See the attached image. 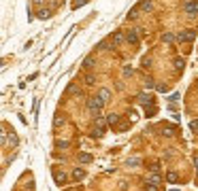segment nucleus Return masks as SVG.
<instances>
[{"mask_svg":"<svg viewBox=\"0 0 198 191\" xmlns=\"http://www.w3.org/2000/svg\"><path fill=\"white\" fill-rule=\"evenodd\" d=\"M196 38V32L194 30H183V32H177L175 34V40L177 43H192Z\"/></svg>","mask_w":198,"mask_h":191,"instance_id":"1","label":"nucleus"},{"mask_svg":"<svg viewBox=\"0 0 198 191\" xmlns=\"http://www.w3.org/2000/svg\"><path fill=\"white\" fill-rule=\"evenodd\" d=\"M87 111L92 113V115H100V111H102V102L98 98H89L87 100Z\"/></svg>","mask_w":198,"mask_h":191,"instance_id":"2","label":"nucleus"},{"mask_svg":"<svg viewBox=\"0 0 198 191\" xmlns=\"http://www.w3.org/2000/svg\"><path fill=\"white\" fill-rule=\"evenodd\" d=\"M183 11L190 17H196L198 15V0H187V2L183 4Z\"/></svg>","mask_w":198,"mask_h":191,"instance_id":"3","label":"nucleus"},{"mask_svg":"<svg viewBox=\"0 0 198 191\" xmlns=\"http://www.w3.org/2000/svg\"><path fill=\"white\" fill-rule=\"evenodd\" d=\"M107 130V121L104 117H96V130H94V136H102Z\"/></svg>","mask_w":198,"mask_h":191,"instance_id":"4","label":"nucleus"},{"mask_svg":"<svg viewBox=\"0 0 198 191\" xmlns=\"http://www.w3.org/2000/svg\"><path fill=\"white\" fill-rule=\"evenodd\" d=\"M53 178H56V183H58V185H64L66 180H68V178H66V174H64V172H60V170L53 172Z\"/></svg>","mask_w":198,"mask_h":191,"instance_id":"5","label":"nucleus"},{"mask_svg":"<svg viewBox=\"0 0 198 191\" xmlns=\"http://www.w3.org/2000/svg\"><path fill=\"white\" fill-rule=\"evenodd\" d=\"M104 121H107V125H111V127H113V125H117V123H119V115L111 113V115H107V119H104Z\"/></svg>","mask_w":198,"mask_h":191,"instance_id":"6","label":"nucleus"},{"mask_svg":"<svg viewBox=\"0 0 198 191\" xmlns=\"http://www.w3.org/2000/svg\"><path fill=\"white\" fill-rule=\"evenodd\" d=\"M109 98H111V92H109V89H107V87H102L100 92H98V100H100L102 104H104V102H107V100H109Z\"/></svg>","mask_w":198,"mask_h":191,"instance_id":"7","label":"nucleus"},{"mask_svg":"<svg viewBox=\"0 0 198 191\" xmlns=\"http://www.w3.org/2000/svg\"><path fill=\"white\" fill-rule=\"evenodd\" d=\"M126 40L132 43V45H137V43H139V34H137V30H130L128 34H126Z\"/></svg>","mask_w":198,"mask_h":191,"instance_id":"8","label":"nucleus"},{"mask_svg":"<svg viewBox=\"0 0 198 191\" xmlns=\"http://www.w3.org/2000/svg\"><path fill=\"white\" fill-rule=\"evenodd\" d=\"M154 9V2L151 0H143V2L139 4V11H151Z\"/></svg>","mask_w":198,"mask_h":191,"instance_id":"9","label":"nucleus"},{"mask_svg":"<svg viewBox=\"0 0 198 191\" xmlns=\"http://www.w3.org/2000/svg\"><path fill=\"white\" fill-rule=\"evenodd\" d=\"M137 100H139V102H143L145 106H147V104H154V98H149V96H145V94H139Z\"/></svg>","mask_w":198,"mask_h":191,"instance_id":"10","label":"nucleus"},{"mask_svg":"<svg viewBox=\"0 0 198 191\" xmlns=\"http://www.w3.org/2000/svg\"><path fill=\"white\" fill-rule=\"evenodd\" d=\"M166 180H168V183H179V174H177V172H173V170H170L168 174H166Z\"/></svg>","mask_w":198,"mask_h":191,"instance_id":"11","label":"nucleus"},{"mask_svg":"<svg viewBox=\"0 0 198 191\" xmlns=\"http://www.w3.org/2000/svg\"><path fill=\"white\" fill-rule=\"evenodd\" d=\"M83 176H85V170H81V168H75V172H73V178H75V180H81Z\"/></svg>","mask_w":198,"mask_h":191,"instance_id":"12","label":"nucleus"},{"mask_svg":"<svg viewBox=\"0 0 198 191\" xmlns=\"http://www.w3.org/2000/svg\"><path fill=\"white\" fill-rule=\"evenodd\" d=\"M124 40H126V36H124L122 32H117V34H115V36H113V45H122Z\"/></svg>","mask_w":198,"mask_h":191,"instance_id":"13","label":"nucleus"},{"mask_svg":"<svg viewBox=\"0 0 198 191\" xmlns=\"http://www.w3.org/2000/svg\"><path fill=\"white\" fill-rule=\"evenodd\" d=\"M39 17H41V19H49V17H51V11H49V9H41V11H39Z\"/></svg>","mask_w":198,"mask_h":191,"instance_id":"14","label":"nucleus"},{"mask_svg":"<svg viewBox=\"0 0 198 191\" xmlns=\"http://www.w3.org/2000/svg\"><path fill=\"white\" fill-rule=\"evenodd\" d=\"M79 161H81V163H89V161H92V155H89V153H81Z\"/></svg>","mask_w":198,"mask_h":191,"instance_id":"15","label":"nucleus"},{"mask_svg":"<svg viewBox=\"0 0 198 191\" xmlns=\"http://www.w3.org/2000/svg\"><path fill=\"white\" fill-rule=\"evenodd\" d=\"M145 115H147V117H154V115H156V106H154V104H147V106H145Z\"/></svg>","mask_w":198,"mask_h":191,"instance_id":"16","label":"nucleus"},{"mask_svg":"<svg viewBox=\"0 0 198 191\" xmlns=\"http://www.w3.org/2000/svg\"><path fill=\"white\" fill-rule=\"evenodd\" d=\"M70 142L68 140H56V149H68Z\"/></svg>","mask_w":198,"mask_h":191,"instance_id":"17","label":"nucleus"},{"mask_svg":"<svg viewBox=\"0 0 198 191\" xmlns=\"http://www.w3.org/2000/svg\"><path fill=\"white\" fill-rule=\"evenodd\" d=\"M149 183H154V185H158V183H162V176L158 174V172H156V174H151L149 176Z\"/></svg>","mask_w":198,"mask_h":191,"instance_id":"18","label":"nucleus"},{"mask_svg":"<svg viewBox=\"0 0 198 191\" xmlns=\"http://www.w3.org/2000/svg\"><path fill=\"white\" fill-rule=\"evenodd\" d=\"M162 40H164V43H173V40H175V34H170V32L162 34Z\"/></svg>","mask_w":198,"mask_h":191,"instance_id":"19","label":"nucleus"},{"mask_svg":"<svg viewBox=\"0 0 198 191\" xmlns=\"http://www.w3.org/2000/svg\"><path fill=\"white\" fill-rule=\"evenodd\" d=\"M145 191H160V187L158 185H154V183H145V187H143Z\"/></svg>","mask_w":198,"mask_h":191,"instance_id":"20","label":"nucleus"},{"mask_svg":"<svg viewBox=\"0 0 198 191\" xmlns=\"http://www.w3.org/2000/svg\"><path fill=\"white\" fill-rule=\"evenodd\" d=\"M83 81H85V85H94V83H96L94 75H85V79H83Z\"/></svg>","mask_w":198,"mask_h":191,"instance_id":"21","label":"nucleus"},{"mask_svg":"<svg viewBox=\"0 0 198 191\" xmlns=\"http://www.w3.org/2000/svg\"><path fill=\"white\" fill-rule=\"evenodd\" d=\"M94 66V58H85V62H83V68H92Z\"/></svg>","mask_w":198,"mask_h":191,"instance_id":"22","label":"nucleus"},{"mask_svg":"<svg viewBox=\"0 0 198 191\" xmlns=\"http://www.w3.org/2000/svg\"><path fill=\"white\" fill-rule=\"evenodd\" d=\"M183 66H185L183 60H179V58H177V60H175V68H177V70H183Z\"/></svg>","mask_w":198,"mask_h":191,"instance_id":"23","label":"nucleus"},{"mask_svg":"<svg viewBox=\"0 0 198 191\" xmlns=\"http://www.w3.org/2000/svg\"><path fill=\"white\" fill-rule=\"evenodd\" d=\"M141 163V159L139 157H132V159H128V166H139Z\"/></svg>","mask_w":198,"mask_h":191,"instance_id":"24","label":"nucleus"},{"mask_svg":"<svg viewBox=\"0 0 198 191\" xmlns=\"http://www.w3.org/2000/svg\"><path fill=\"white\" fill-rule=\"evenodd\" d=\"M9 142H11V144H17V142H19V138H17L15 134H11V136H9Z\"/></svg>","mask_w":198,"mask_h":191,"instance_id":"25","label":"nucleus"},{"mask_svg":"<svg viewBox=\"0 0 198 191\" xmlns=\"http://www.w3.org/2000/svg\"><path fill=\"white\" fill-rule=\"evenodd\" d=\"M87 2V0H75V2H73V9H79L81 4H85Z\"/></svg>","mask_w":198,"mask_h":191,"instance_id":"26","label":"nucleus"},{"mask_svg":"<svg viewBox=\"0 0 198 191\" xmlns=\"http://www.w3.org/2000/svg\"><path fill=\"white\" fill-rule=\"evenodd\" d=\"M6 138H4V130H2V125H0V144H4Z\"/></svg>","mask_w":198,"mask_h":191,"instance_id":"27","label":"nucleus"},{"mask_svg":"<svg viewBox=\"0 0 198 191\" xmlns=\"http://www.w3.org/2000/svg\"><path fill=\"white\" fill-rule=\"evenodd\" d=\"M175 134V127L173 125H166V136H173Z\"/></svg>","mask_w":198,"mask_h":191,"instance_id":"28","label":"nucleus"},{"mask_svg":"<svg viewBox=\"0 0 198 191\" xmlns=\"http://www.w3.org/2000/svg\"><path fill=\"white\" fill-rule=\"evenodd\" d=\"M145 87H147V89H154L156 85H154V81H151V79H147V81H145Z\"/></svg>","mask_w":198,"mask_h":191,"instance_id":"29","label":"nucleus"},{"mask_svg":"<svg viewBox=\"0 0 198 191\" xmlns=\"http://www.w3.org/2000/svg\"><path fill=\"white\" fill-rule=\"evenodd\" d=\"M149 170H151V172H158V170H160V163H158V161H156V163H151Z\"/></svg>","mask_w":198,"mask_h":191,"instance_id":"30","label":"nucleus"},{"mask_svg":"<svg viewBox=\"0 0 198 191\" xmlns=\"http://www.w3.org/2000/svg\"><path fill=\"white\" fill-rule=\"evenodd\" d=\"M132 72H134V70H132L130 66H126V68H124V75H126V77H130V75H132Z\"/></svg>","mask_w":198,"mask_h":191,"instance_id":"31","label":"nucleus"},{"mask_svg":"<svg viewBox=\"0 0 198 191\" xmlns=\"http://www.w3.org/2000/svg\"><path fill=\"white\" fill-rule=\"evenodd\" d=\"M156 89H158V92H162V94H164V92H168V85H158Z\"/></svg>","mask_w":198,"mask_h":191,"instance_id":"32","label":"nucleus"},{"mask_svg":"<svg viewBox=\"0 0 198 191\" xmlns=\"http://www.w3.org/2000/svg\"><path fill=\"white\" fill-rule=\"evenodd\" d=\"M62 123H64V119H62V117H58V119H56V121H53V125H56V127H60Z\"/></svg>","mask_w":198,"mask_h":191,"instance_id":"33","label":"nucleus"},{"mask_svg":"<svg viewBox=\"0 0 198 191\" xmlns=\"http://www.w3.org/2000/svg\"><path fill=\"white\" fill-rule=\"evenodd\" d=\"M190 127H192L194 132H198V121H192V123H190Z\"/></svg>","mask_w":198,"mask_h":191,"instance_id":"34","label":"nucleus"},{"mask_svg":"<svg viewBox=\"0 0 198 191\" xmlns=\"http://www.w3.org/2000/svg\"><path fill=\"white\" fill-rule=\"evenodd\" d=\"M32 2L36 4V6H41V4H43V0H32Z\"/></svg>","mask_w":198,"mask_h":191,"instance_id":"35","label":"nucleus"},{"mask_svg":"<svg viewBox=\"0 0 198 191\" xmlns=\"http://www.w3.org/2000/svg\"><path fill=\"white\" fill-rule=\"evenodd\" d=\"M2 64H4V60H0V66H2Z\"/></svg>","mask_w":198,"mask_h":191,"instance_id":"36","label":"nucleus"}]
</instances>
